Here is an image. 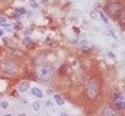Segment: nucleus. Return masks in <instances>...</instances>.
<instances>
[{
    "label": "nucleus",
    "instance_id": "nucleus-15",
    "mask_svg": "<svg viewBox=\"0 0 125 116\" xmlns=\"http://www.w3.org/2000/svg\"><path fill=\"white\" fill-rule=\"evenodd\" d=\"M19 116H26V115H23V113H21V115H19Z\"/></svg>",
    "mask_w": 125,
    "mask_h": 116
},
{
    "label": "nucleus",
    "instance_id": "nucleus-3",
    "mask_svg": "<svg viewBox=\"0 0 125 116\" xmlns=\"http://www.w3.org/2000/svg\"><path fill=\"white\" fill-rule=\"evenodd\" d=\"M106 13L114 19H119L122 15V5L119 2H111L106 5Z\"/></svg>",
    "mask_w": 125,
    "mask_h": 116
},
{
    "label": "nucleus",
    "instance_id": "nucleus-8",
    "mask_svg": "<svg viewBox=\"0 0 125 116\" xmlns=\"http://www.w3.org/2000/svg\"><path fill=\"white\" fill-rule=\"evenodd\" d=\"M32 94L37 96V97H42V96H44V93H42L39 89H32Z\"/></svg>",
    "mask_w": 125,
    "mask_h": 116
},
{
    "label": "nucleus",
    "instance_id": "nucleus-14",
    "mask_svg": "<svg viewBox=\"0 0 125 116\" xmlns=\"http://www.w3.org/2000/svg\"><path fill=\"white\" fill-rule=\"evenodd\" d=\"M61 116H68V115L67 113H61Z\"/></svg>",
    "mask_w": 125,
    "mask_h": 116
},
{
    "label": "nucleus",
    "instance_id": "nucleus-16",
    "mask_svg": "<svg viewBox=\"0 0 125 116\" xmlns=\"http://www.w3.org/2000/svg\"><path fill=\"white\" fill-rule=\"evenodd\" d=\"M5 116H10V115H5Z\"/></svg>",
    "mask_w": 125,
    "mask_h": 116
},
{
    "label": "nucleus",
    "instance_id": "nucleus-13",
    "mask_svg": "<svg viewBox=\"0 0 125 116\" xmlns=\"http://www.w3.org/2000/svg\"><path fill=\"white\" fill-rule=\"evenodd\" d=\"M17 12H19V13H21V15H23V13H26V12H25V10H23V9H17Z\"/></svg>",
    "mask_w": 125,
    "mask_h": 116
},
{
    "label": "nucleus",
    "instance_id": "nucleus-1",
    "mask_svg": "<svg viewBox=\"0 0 125 116\" xmlns=\"http://www.w3.org/2000/svg\"><path fill=\"white\" fill-rule=\"evenodd\" d=\"M100 81L98 77H90V79H87L86 84H84V91H86V96L90 100H95L99 97V94H100Z\"/></svg>",
    "mask_w": 125,
    "mask_h": 116
},
{
    "label": "nucleus",
    "instance_id": "nucleus-12",
    "mask_svg": "<svg viewBox=\"0 0 125 116\" xmlns=\"http://www.w3.org/2000/svg\"><path fill=\"white\" fill-rule=\"evenodd\" d=\"M0 106H2V107H7L9 103H7V102H2V103H0Z\"/></svg>",
    "mask_w": 125,
    "mask_h": 116
},
{
    "label": "nucleus",
    "instance_id": "nucleus-10",
    "mask_svg": "<svg viewBox=\"0 0 125 116\" xmlns=\"http://www.w3.org/2000/svg\"><path fill=\"white\" fill-rule=\"evenodd\" d=\"M55 102H57L58 105H63V103H64V99L60 97V96H55Z\"/></svg>",
    "mask_w": 125,
    "mask_h": 116
},
{
    "label": "nucleus",
    "instance_id": "nucleus-6",
    "mask_svg": "<svg viewBox=\"0 0 125 116\" xmlns=\"http://www.w3.org/2000/svg\"><path fill=\"white\" fill-rule=\"evenodd\" d=\"M115 105H116V109L124 110V96L121 93H115Z\"/></svg>",
    "mask_w": 125,
    "mask_h": 116
},
{
    "label": "nucleus",
    "instance_id": "nucleus-7",
    "mask_svg": "<svg viewBox=\"0 0 125 116\" xmlns=\"http://www.w3.org/2000/svg\"><path fill=\"white\" fill-rule=\"evenodd\" d=\"M28 89H29V83H28V81H22V83L19 84V90H21V91H26Z\"/></svg>",
    "mask_w": 125,
    "mask_h": 116
},
{
    "label": "nucleus",
    "instance_id": "nucleus-5",
    "mask_svg": "<svg viewBox=\"0 0 125 116\" xmlns=\"http://www.w3.org/2000/svg\"><path fill=\"white\" fill-rule=\"evenodd\" d=\"M100 116H118V112L111 106H105L100 112Z\"/></svg>",
    "mask_w": 125,
    "mask_h": 116
},
{
    "label": "nucleus",
    "instance_id": "nucleus-2",
    "mask_svg": "<svg viewBox=\"0 0 125 116\" xmlns=\"http://www.w3.org/2000/svg\"><path fill=\"white\" fill-rule=\"evenodd\" d=\"M54 73H55L54 67L49 65V64H41V65L37 67V75H38V79L42 80V81L49 80L51 77L54 75Z\"/></svg>",
    "mask_w": 125,
    "mask_h": 116
},
{
    "label": "nucleus",
    "instance_id": "nucleus-11",
    "mask_svg": "<svg viewBox=\"0 0 125 116\" xmlns=\"http://www.w3.org/2000/svg\"><path fill=\"white\" fill-rule=\"evenodd\" d=\"M5 23H6V19L3 16H0V25H5Z\"/></svg>",
    "mask_w": 125,
    "mask_h": 116
},
{
    "label": "nucleus",
    "instance_id": "nucleus-9",
    "mask_svg": "<svg viewBox=\"0 0 125 116\" xmlns=\"http://www.w3.org/2000/svg\"><path fill=\"white\" fill-rule=\"evenodd\" d=\"M32 107H33L35 110H39V109H41V103H39V102H35V103L32 105Z\"/></svg>",
    "mask_w": 125,
    "mask_h": 116
},
{
    "label": "nucleus",
    "instance_id": "nucleus-4",
    "mask_svg": "<svg viewBox=\"0 0 125 116\" xmlns=\"http://www.w3.org/2000/svg\"><path fill=\"white\" fill-rule=\"evenodd\" d=\"M0 71H3L5 74H9V75H15L19 73V65L13 61H5L0 64Z\"/></svg>",
    "mask_w": 125,
    "mask_h": 116
}]
</instances>
